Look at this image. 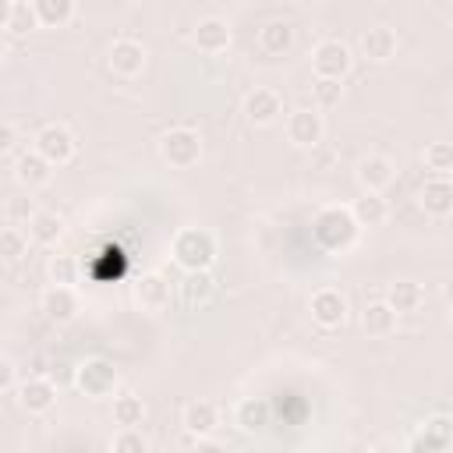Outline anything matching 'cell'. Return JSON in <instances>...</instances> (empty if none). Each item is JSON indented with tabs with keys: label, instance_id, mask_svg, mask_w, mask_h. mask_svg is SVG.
<instances>
[{
	"label": "cell",
	"instance_id": "obj_28",
	"mask_svg": "<svg viewBox=\"0 0 453 453\" xmlns=\"http://www.w3.org/2000/svg\"><path fill=\"white\" fill-rule=\"evenodd\" d=\"M145 421V400L138 393L113 396V425L117 428H138Z\"/></svg>",
	"mask_w": 453,
	"mask_h": 453
},
{
	"label": "cell",
	"instance_id": "obj_27",
	"mask_svg": "<svg viewBox=\"0 0 453 453\" xmlns=\"http://www.w3.org/2000/svg\"><path fill=\"white\" fill-rule=\"evenodd\" d=\"M386 301H389L400 315L418 311V308H421V301H425V287H421V283H414V280H396V283H389Z\"/></svg>",
	"mask_w": 453,
	"mask_h": 453
},
{
	"label": "cell",
	"instance_id": "obj_30",
	"mask_svg": "<svg viewBox=\"0 0 453 453\" xmlns=\"http://www.w3.org/2000/svg\"><path fill=\"white\" fill-rule=\"evenodd\" d=\"M32 7H35L39 25L46 28H60L74 18V0H32Z\"/></svg>",
	"mask_w": 453,
	"mask_h": 453
},
{
	"label": "cell",
	"instance_id": "obj_7",
	"mask_svg": "<svg viewBox=\"0 0 453 453\" xmlns=\"http://www.w3.org/2000/svg\"><path fill=\"white\" fill-rule=\"evenodd\" d=\"M326 134V124H322V113L319 106H301L287 117V138L297 145V149H311L319 145Z\"/></svg>",
	"mask_w": 453,
	"mask_h": 453
},
{
	"label": "cell",
	"instance_id": "obj_4",
	"mask_svg": "<svg viewBox=\"0 0 453 453\" xmlns=\"http://www.w3.org/2000/svg\"><path fill=\"white\" fill-rule=\"evenodd\" d=\"M159 156L170 166H177V170L195 166L202 159V138H198V131H191V127H170L159 138Z\"/></svg>",
	"mask_w": 453,
	"mask_h": 453
},
{
	"label": "cell",
	"instance_id": "obj_10",
	"mask_svg": "<svg viewBox=\"0 0 453 453\" xmlns=\"http://www.w3.org/2000/svg\"><path fill=\"white\" fill-rule=\"evenodd\" d=\"M18 403L28 414H46L57 403V382L50 375H28L18 382Z\"/></svg>",
	"mask_w": 453,
	"mask_h": 453
},
{
	"label": "cell",
	"instance_id": "obj_17",
	"mask_svg": "<svg viewBox=\"0 0 453 453\" xmlns=\"http://www.w3.org/2000/svg\"><path fill=\"white\" fill-rule=\"evenodd\" d=\"M396 177V163L389 156H365L357 163V184L361 191H382L386 184H393Z\"/></svg>",
	"mask_w": 453,
	"mask_h": 453
},
{
	"label": "cell",
	"instance_id": "obj_16",
	"mask_svg": "<svg viewBox=\"0 0 453 453\" xmlns=\"http://www.w3.org/2000/svg\"><path fill=\"white\" fill-rule=\"evenodd\" d=\"M234 421H237L241 432L258 435V432H265L269 421H273V403H269L265 396H244V400L234 407Z\"/></svg>",
	"mask_w": 453,
	"mask_h": 453
},
{
	"label": "cell",
	"instance_id": "obj_38",
	"mask_svg": "<svg viewBox=\"0 0 453 453\" xmlns=\"http://www.w3.org/2000/svg\"><path fill=\"white\" fill-rule=\"evenodd\" d=\"M442 297L453 304V280H449V283H442Z\"/></svg>",
	"mask_w": 453,
	"mask_h": 453
},
{
	"label": "cell",
	"instance_id": "obj_24",
	"mask_svg": "<svg viewBox=\"0 0 453 453\" xmlns=\"http://www.w3.org/2000/svg\"><path fill=\"white\" fill-rule=\"evenodd\" d=\"M396 308L389 304V301H372V304H365V311H361V329L368 333V336H389L393 329H396Z\"/></svg>",
	"mask_w": 453,
	"mask_h": 453
},
{
	"label": "cell",
	"instance_id": "obj_14",
	"mask_svg": "<svg viewBox=\"0 0 453 453\" xmlns=\"http://www.w3.org/2000/svg\"><path fill=\"white\" fill-rule=\"evenodd\" d=\"M110 71L120 74V78H134L145 71V46L138 39H117L110 46Z\"/></svg>",
	"mask_w": 453,
	"mask_h": 453
},
{
	"label": "cell",
	"instance_id": "obj_3",
	"mask_svg": "<svg viewBox=\"0 0 453 453\" xmlns=\"http://www.w3.org/2000/svg\"><path fill=\"white\" fill-rule=\"evenodd\" d=\"M117 382H120V375H117L113 361H106V357H88V361H81V365H78V375H74V386H78L88 400H110V396L117 393Z\"/></svg>",
	"mask_w": 453,
	"mask_h": 453
},
{
	"label": "cell",
	"instance_id": "obj_2",
	"mask_svg": "<svg viewBox=\"0 0 453 453\" xmlns=\"http://www.w3.org/2000/svg\"><path fill=\"white\" fill-rule=\"evenodd\" d=\"M170 258L188 273V269H209L216 258V237L202 226H180L170 241Z\"/></svg>",
	"mask_w": 453,
	"mask_h": 453
},
{
	"label": "cell",
	"instance_id": "obj_19",
	"mask_svg": "<svg viewBox=\"0 0 453 453\" xmlns=\"http://www.w3.org/2000/svg\"><path fill=\"white\" fill-rule=\"evenodd\" d=\"M195 46L202 53H209V57L226 53V46H230V25L223 18H202L195 25Z\"/></svg>",
	"mask_w": 453,
	"mask_h": 453
},
{
	"label": "cell",
	"instance_id": "obj_15",
	"mask_svg": "<svg viewBox=\"0 0 453 453\" xmlns=\"http://www.w3.org/2000/svg\"><path fill=\"white\" fill-rule=\"evenodd\" d=\"M50 177H53V163L39 149H28L14 159V180L21 188H42V184H50Z\"/></svg>",
	"mask_w": 453,
	"mask_h": 453
},
{
	"label": "cell",
	"instance_id": "obj_18",
	"mask_svg": "<svg viewBox=\"0 0 453 453\" xmlns=\"http://www.w3.org/2000/svg\"><path fill=\"white\" fill-rule=\"evenodd\" d=\"M180 425H184L188 435H212L216 425H219V411H216L212 400H191L180 411Z\"/></svg>",
	"mask_w": 453,
	"mask_h": 453
},
{
	"label": "cell",
	"instance_id": "obj_35",
	"mask_svg": "<svg viewBox=\"0 0 453 453\" xmlns=\"http://www.w3.org/2000/svg\"><path fill=\"white\" fill-rule=\"evenodd\" d=\"M311 92H315V106H319V110H333V106H340V99H343L340 78H315Z\"/></svg>",
	"mask_w": 453,
	"mask_h": 453
},
{
	"label": "cell",
	"instance_id": "obj_11",
	"mask_svg": "<svg viewBox=\"0 0 453 453\" xmlns=\"http://www.w3.org/2000/svg\"><path fill=\"white\" fill-rule=\"evenodd\" d=\"M418 205L428 216H449L453 212V177L449 173H432L418 191Z\"/></svg>",
	"mask_w": 453,
	"mask_h": 453
},
{
	"label": "cell",
	"instance_id": "obj_6",
	"mask_svg": "<svg viewBox=\"0 0 453 453\" xmlns=\"http://www.w3.org/2000/svg\"><path fill=\"white\" fill-rule=\"evenodd\" d=\"M407 449H414V453H442V449H453V418L435 414V418L421 421V428L411 435Z\"/></svg>",
	"mask_w": 453,
	"mask_h": 453
},
{
	"label": "cell",
	"instance_id": "obj_33",
	"mask_svg": "<svg viewBox=\"0 0 453 453\" xmlns=\"http://www.w3.org/2000/svg\"><path fill=\"white\" fill-rule=\"evenodd\" d=\"M46 273H50V283H67V287H74V283H78L81 265H78V258H74V255H50Z\"/></svg>",
	"mask_w": 453,
	"mask_h": 453
},
{
	"label": "cell",
	"instance_id": "obj_32",
	"mask_svg": "<svg viewBox=\"0 0 453 453\" xmlns=\"http://www.w3.org/2000/svg\"><path fill=\"white\" fill-rule=\"evenodd\" d=\"M110 449H113V453H149V449H152V439L142 432V425H138V428H120V432L110 439Z\"/></svg>",
	"mask_w": 453,
	"mask_h": 453
},
{
	"label": "cell",
	"instance_id": "obj_31",
	"mask_svg": "<svg viewBox=\"0 0 453 453\" xmlns=\"http://www.w3.org/2000/svg\"><path fill=\"white\" fill-rule=\"evenodd\" d=\"M28 230H21V226H4L0 230V255H4V262H21L25 255H28Z\"/></svg>",
	"mask_w": 453,
	"mask_h": 453
},
{
	"label": "cell",
	"instance_id": "obj_40",
	"mask_svg": "<svg viewBox=\"0 0 453 453\" xmlns=\"http://www.w3.org/2000/svg\"><path fill=\"white\" fill-rule=\"evenodd\" d=\"M449 322H453V304H449Z\"/></svg>",
	"mask_w": 453,
	"mask_h": 453
},
{
	"label": "cell",
	"instance_id": "obj_34",
	"mask_svg": "<svg viewBox=\"0 0 453 453\" xmlns=\"http://www.w3.org/2000/svg\"><path fill=\"white\" fill-rule=\"evenodd\" d=\"M421 159L432 173H449L453 170V142H428Z\"/></svg>",
	"mask_w": 453,
	"mask_h": 453
},
{
	"label": "cell",
	"instance_id": "obj_29",
	"mask_svg": "<svg viewBox=\"0 0 453 453\" xmlns=\"http://www.w3.org/2000/svg\"><path fill=\"white\" fill-rule=\"evenodd\" d=\"M35 25H39V18H35L32 0H11V4H7V14H4L7 35H25V32H32Z\"/></svg>",
	"mask_w": 453,
	"mask_h": 453
},
{
	"label": "cell",
	"instance_id": "obj_20",
	"mask_svg": "<svg viewBox=\"0 0 453 453\" xmlns=\"http://www.w3.org/2000/svg\"><path fill=\"white\" fill-rule=\"evenodd\" d=\"M361 53L375 64L389 60L396 53V32L389 25H372L368 32H361Z\"/></svg>",
	"mask_w": 453,
	"mask_h": 453
},
{
	"label": "cell",
	"instance_id": "obj_8",
	"mask_svg": "<svg viewBox=\"0 0 453 453\" xmlns=\"http://www.w3.org/2000/svg\"><path fill=\"white\" fill-rule=\"evenodd\" d=\"M32 149H39L53 166L71 163V159H74V152H78L74 134H71L64 124H46V127L35 134V145H32Z\"/></svg>",
	"mask_w": 453,
	"mask_h": 453
},
{
	"label": "cell",
	"instance_id": "obj_39",
	"mask_svg": "<svg viewBox=\"0 0 453 453\" xmlns=\"http://www.w3.org/2000/svg\"><path fill=\"white\" fill-rule=\"evenodd\" d=\"M449 25H453V7H449Z\"/></svg>",
	"mask_w": 453,
	"mask_h": 453
},
{
	"label": "cell",
	"instance_id": "obj_13",
	"mask_svg": "<svg viewBox=\"0 0 453 453\" xmlns=\"http://www.w3.org/2000/svg\"><path fill=\"white\" fill-rule=\"evenodd\" d=\"M39 308L50 322H71L78 315V294L67 283H50L39 297Z\"/></svg>",
	"mask_w": 453,
	"mask_h": 453
},
{
	"label": "cell",
	"instance_id": "obj_23",
	"mask_svg": "<svg viewBox=\"0 0 453 453\" xmlns=\"http://www.w3.org/2000/svg\"><path fill=\"white\" fill-rule=\"evenodd\" d=\"M28 237L35 244H42V248H53L64 237V219L57 212H50V209H35L28 216Z\"/></svg>",
	"mask_w": 453,
	"mask_h": 453
},
{
	"label": "cell",
	"instance_id": "obj_36",
	"mask_svg": "<svg viewBox=\"0 0 453 453\" xmlns=\"http://www.w3.org/2000/svg\"><path fill=\"white\" fill-rule=\"evenodd\" d=\"M0 389H4V393L14 389V361H11V357L0 361Z\"/></svg>",
	"mask_w": 453,
	"mask_h": 453
},
{
	"label": "cell",
	"instance_id": "obj_1",
	"mask_svg": "<svg viewBox=\"0 0 453 453\" xmlns=\"http://www.w3.org/2000/svg\"><path fill=\"white\" fill-rule=\"evenodd\" d=\"M357 230L361 223L354 219L350 205H322L311 219V237L326 251H347L357 241Z\"/></svg>",
	"mask_w": 453,
	"mask_h": 453
},
{
	"label": "cell",
	"instance_id": "obj_12",
	"mask_svg": "<svg viewBox=\"0 0 453 453\" xmlns=\"http://www.w3.org/2000/svg\"><path fill=\"white\" fill-rule=\"evenodd\" d=\"M280 113H283V99H280L276 88H255V92L244 96V117H248V124L265 127V124H276Z\"/></svg>",
	"mask_w": 453,
	"mask_h": 453
},
{
	"label": "cell",
	"instance_id": "obj_9",
	"mask_svg": "<svg viewBox=\"0 0 453 453\" xmlns=\"http://www.w3.org/2000/svg\"><path fill=\"white\" fill-rule=\"evenodd\" d=\"M311 319L322 326V329H340L347 322V297L336 290V287H322L311 294Z\"/></svg>",
	"mask_w": 453,
	"mask_h": 453
},
{
	"label": "cell",
	"instance_id": "obj_37",
	"mask_svg": "<svg viewBox=\"0 0 453 453\" xmlns=\"http://www.w3.org/2000/svg\"><path fill=\"white\" fill-rule=\"evenodd\" d=\"M74 375H78V368H71V365H64V361H60V365H53V372H50V379H53L57 386H60V382H67V379L74 382Z\"/></svg>",
	"mask_w": 453,
	"mask_h": 453
},
{
	"label": "cell",
	"instance_id": "obj_22",
	"mask_svg": "<svg viewBox=\"0 0 453 453\" xmlns=\"http://www.w3.org/2000/svg\"><path fill=\"white\" fill-rule=\"evenodd\" d=\"M350 212L361 226H382L386 216H389V205L382 198V191H361L354 202H350Z\"/></svg>",
	"mask_w": 453,
	"mask_h": 453
},
{
	"label": "cell",
	"instance_id": "obj_5",
	"mask_svg": "<svg viewBox=\"0 0 453 453\" xmlns=\"http://www.w3.org/2000/svg\"><path fill=\"white\" fill-rule=\"evenodd\" d=\"M354 57H350V46L340 42V39H322L315 50H311V71L315 78H340L350 71Z\"/></svg>",
	"mask_w": 453,
	"mask_h": 453
},
{
	"label": "cell",
	"instance_id": "obj_26",
	"mask_svg": "<svg viewBox=\"0 0 453 453\" xmlns=\"http://www.w3.org/2000/svg\"><path fill=\"white\" fill-rule=\"evenodd\" d=\"M212 290H216V280L209 269H188L180 280V294L188 304H205L212 297Z\"/></svg>",
	"mask_w": 453,
	"mask_h": 453
},
{
	"label": "cell",
	"instance_id": "obj_25",
	"mask_svg": "<svg viewBox=\"0 0 453 453\" xmlns=\"http://www.w3.org/2000/svg\"><path fill=\"white\" fill-rule=\"evenodd\" d=\"M258 46H262V53L280 57V53H287L294 46V28L287 21H269V25L258 28Z\"/></svg>",
	"mask_w": 453,
	"mask_h": 453
},
{
	"label": "cell",
	"instance_id": "obj_21",
	"mask_svg": "<svg viewBox=\"0 0 453 453\" xmlns=\"http://www.w3.org/2000/svg\"><path fill=\"white\" fill-rule=\"evenodd\" d=\"M134 297H138L142 308L159 311V308L170 304V280H163L159 273H145V276H138V283H134Z\"/></svg>",
	"mask_w": 453,
	"mask_h": 453
}]
</instances>
